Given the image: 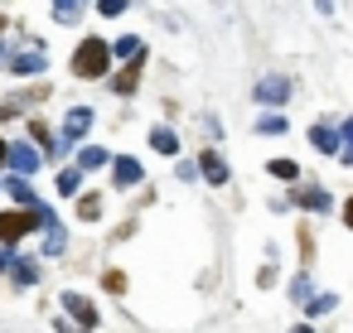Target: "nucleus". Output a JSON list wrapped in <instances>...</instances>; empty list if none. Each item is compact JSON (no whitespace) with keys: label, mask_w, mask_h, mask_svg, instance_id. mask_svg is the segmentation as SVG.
<instances>
[{"label":"nucleus","mask_w":353,"mask_h":333,"mask_svg":"<svg viewBox=\"0 0 353 333\" xmlns=\"http://www.w3.org/2000/svg\"><path fill=\"white\" fill-rule=\"evenodd\" d=\"M78 189H83V169H63V174H59V193H68V198H73Z\"/></svg>","instance_id":"412c9836"},{"label":"nucleus","mask_w":353,"mask_h":333,"mask_svg":"<svg viewBox=\"0 0 353 333\" xmlns=\"http://www.w3.org/2000/svg\"><path fill=\"white\" fill-rule=\"evenodd\" d=\"M10 193H15V203H25V208H34V203H39V198H34V184H30V179H20V174L10 179Z\"/></svg>","instance_id":"a211bd4d"},{"label":"nucleus","mask_w":353,"mask_h":333,"mask_svg":"<svg viewBox=\"0 0 353 333\" xmlns=\"http://www.w3.org/2000/svg\"><path fill=\"white\" fill-rule=\"evenodd\" d=\"M343 140H348V150H353V116L343 121Z\"/></svg>","instance_id":"cd10ccee"},{"label":"nucleus","mask_w":353,"mask_h":333,"mask_svg":"<svg viewBox=\"0 0 353 333\" xmlns=\"http://www.w3.org/2000/svg\"><path fill=\"white\" fill-rule=\"evenodd\" d=\"M261 107H285V97H290V83L281 78V73H271V78H261L256 83V92H252Z\"/></svg>","instance_id":"7ed1b4c3"},{"label":"nucleus","mask_w":353,"mask_h":333,"mask_svg":"<svg viewBox=\"0 0 353 333\" xmlns=\"http://www.w3.org/2000/svg\"><path fill=\"white\" fill-rule=\"evenodd\" d=\"M102 164H112V155L102 145H83L78 150V169H102Z\"/></svg>","instance_id":"2eb2a0df"},{"label":"nucleus","mask_w":353,"mask_h":333,"mask_svg":"<svg viewBox=\"0 0 353 333\" xmlns=\"http://www.w3.org/2000/svg\"><path fill=\"white\" fill-rule=\"evenodd\" d=\"M305 294H310V280L295 275V280H290V299H305Z\"/></svg>","instance_id":"a878e982"},{"label":"nucleus","mask_w":353,"mask_h":333,"mask_svg":"<svg viewBox=\"0 0 353 333\" xmlns=\"http://www.w3.org/2000/svg\"><path fill=\"white\" fill-rule=\"evenodd\" d=\"M256 131H261V136H281V131H285V116H261Z\"/></svg>","instance_id":"5701e85b"},{"label":"nucleus","mask_w":353,"mask_h":333,"mask_svg":"<svg viewBox=\"0 0 353 333\" xmlns=\"http://www.w3.org/2000/svg\"><path fill=\"white\" fill-rule=\"evenodd\" d=\"M324 309H334V294H329V290H319V294L310 299V314H324Z\"/></svg>","instance_id":"393cba45"},{"label":"nucleus","mask_w":353,"mask_h":333,"mask_svg":"<svg viewBox=\"0 0 353 333\" xmlns=\"http://www.w3.org/2000/svg\"><path fill=\"white\" fill-rule=\"evenodd\" d=\"M63 241H68V232H63V222L54 217V222L44 227V256H59V251H63Z\"/></svg>","instance_id":"dca6fc26"},{"label":"nucleus","mask_w":353,"mask_h":333,"mask_svg":"<svg viewBox=\"0 0 353 333\" xmlns=\"http://www.w3.org/2000/svg\"><path fill=\"white\" fill-rule=\"evenodd\" d=\"M6 160H10V169H15L20 179H30V174L44 164V150H34V145H10V150H6Z\"/></svg>","instance_id":"20e7f679"},{"label":"nucleus","mask_w":353,"mask_h":333,"mask_svg":"<svg viewBox=\"0 0 353 333\" xmlns=\"http://www.w3.org/2000/svg\"><path fill=\"white\" fill-rule=\"evenodd\" d=\"M63 309H68V314H73V319H78V323H83L88 333L97 328V309H92V304H88V299H83L78 290H68V294H63Z\"/></svg>","instance_id":"0eeeda50"},{"label":"nucleus","mask_w":353,"mask_h":333,"mask_svg":"<svg viewBox=\"0 0 353 333\" xmlns=\"http://www.w3.org/2000/svg\"><path fill=\"white\" fill-rule=\"evenodd\" d=\"M112 68V44L107 39H83L78 54H73V73L78 78H107Z\"/></svg>","instance_id":"f257e3e1"},{"label":"nucleus","mask_w":353,"mask_h":333,"mask_svg":"<svg viewBox=\"0 0 353 333\" xmlns=\"http://www.w3.org/2000/svg\"><path fill=\"white\" fill-rule=\"evenodd\" d=\"M10 266H15V251H10V246H0V275H10Z\"/></svg>","instance_id":"bb28decb"},{"label":"nucleus","mask_w":353,"mask_h":333,"mask_svg":"<svg viewBox=\"0 0 353 333\" xmlns=\"http://www.w3.org/2000/svg\"><path fill=\"white\" fill-rule=\"evenodd\" d=\"M266 169H271L276 179H285V184H295V179H300V164H295V160H271Z\"/></svg>","instance_id":"aec40b11"},{"label":"nucleus","mask_w":353,"mask_h":333,"mask_svg":"<svg viewBox=\"0 0 353 333\" xmlns=\"http://www.w3.org/2000/svg\"><path fill=\"white\" fill-rule=\"evenodd\" d=\"M54 20L73 25V20H83V6H78V0H73V6H68V0H59V6H54Z\"/></svg>","instance_id":"4be33fe9"},{"label":"nucleus","mask_w":353,"mask_h":333,"mask_svg":"<svg viewBox=\"0 0 353 333\" xmlns=\"http://www.w3.org/2000/svg\"><path fill=\"white\" fill-rule=\"evenodd\" d=\"M310 145H314L319 155H339V131L319 121V126H310Z\"/></svg>","instance_id":"9b49d317"},{"label":"nucleus","mask_w":353,"mask_h":333,"mask_svg":"<svg viewBox=\"0 0 353 333\" xmlns=\"http://www.w3.org/2000/svg\"><path fill=\"white\" fill-rule=\"evenodd\" d=\"M112 58H131V63H141V58H145V44H141L136 34H121V39L112 44Z\"/></svg>","instance_id":"f8f14e48"},{"label":"nucleus","mask_w":353,"mask_h":333,"mask_svg":"<svg viewBox=\"0 0 353 333\" xmlns=\"http://www.w3.org/2000/svg\"><path fill=\"white\" fill-rule=\"evenodd\" d=\"M34 227H39V222H34V213H30V208H20V213H0V241H6V246H10V241H20V237H25V232H34Z\"/></svg>","instance_id":"f03ea898"},{"label":"nucleus","mask_w":353,"mask_h":333,"mask_svg":"<svg viewBox=\"0 0 353 333\" xmlns=\"http://www.w3.org/2000/svg\"><path fill=\"white\" fill-rule=\"evenodd\" d=\"M343 222H348V227H353V198H348V203H343Z\"/></svg>","instance_id":"c85d7f7f"},{"label":"nucleus","mask_w":353,"mask_h":333,"mask_svg":"<svg viewBox=\"0 0 353 333\" xmlns=\"http://www.w3.org/2000/svg\"><path fill=\"white\" fill-rule=\"evenodd\" d=\"M88 126H92V111H88V107H73V111L63 116V145L83 140V136H88Z\"/></svg>","instance_id":"423d86ee"},{"label":"nucleus","mask_w":353,"mask_h":333,"mask_svg":"<svg viewBox=\"0 0 353 333\" xmlns=\"http://www.w3.org/2000/svg\"><path fill=\"white\" fill-rule=\"evenodd\" d=\"M10 280H15V285H34V280H39V266H34V261H25V256H15Z\"/></svg>","instance_id":"f3484780"},{"label":"nucleus","mask_w":353,"mask_h":333,"mask_svg":"<svg viewBox=\"0 0 353 333\" xmlns=\"http://www.w3.org/2000/svg\"><path fill=\"white\" fill-rule=\"evenodd\" d=\"M199 174H203L208 184H228V164H223V155H218V150H203V155H199Z\"/></svg>","instance_id":"6e6552de"},{"label":"nucleus","mask_w":353,"mask_h":333,"mask_svg":"<svg viewBox=\"0 0 353 333\" xmlns=\"http://www.w3.org/2000/svg\"><path fill=\"white\" fill-rule=\"evenodd\" d=\"M290 333H314V328H310V323H295V328H290Z\"/></svg>","instance_id":"c756f323"},{"label":"nucleus","mask_w":353,"mask_h":333,"mask_svg":"<svg viewBox=\"0 0 353 333\" xmlns=\"http://www.w3.org/2000/svg\"><path fill=\"white\" fill-rule=\"evenodd\" d=\"M102 285H107L112 294H121V290H126V275H121V270H107V275H102Z\"/></svg>","instance_id":"b1692460"},{"label":"nucleus","mask_w":353,"mask_h":333,"mask_svg":"<svg viewBox=\"0 0 353 333\" xmlns=\"http://www.w3.org/2000/svg\"><path fill=\"white\" fill-rule=\"evenodd\" d=\"M150 145H155L160 155H179V136H174L170 126H155V131H150Z\"/></svg>","instance_id":"4468645a"},{"label":"nucleus","mask_w":353,"mask_h":333,"mask_svg":"<svg viewBox=\"0 0 353 333\" xmlns=\"http://www.w3.org/2000/svg\"><path fill=\"white\" fill-rule=\"evenodd\" d=\"M10 73H20V78L44 73V49H25V54H15V58H10Z\"/></svg>","instance_id":"9d476101"},{"label":"nucleus","mask_w":353,"mask_h":333,"mask_svg":"<svg viewBox=\"0 0 353 333\" xmlns=\"http://www.w3.org/2000/svg\"><path fill=\"white\" fill-rule=\"evenodd\" d=\"M141 179H145L141 160H131V155H117V160H112V184H117V189H136Z\"/></svg>","instance_id":"39448f33"},{"label":"nucleus","mask_w":353,"mask_h":333,"mask_svg":"<svg viewBox=\"0 0 353 333\" xmlns=\"http://www.w3.org/2000/svg\"><path fill=\"white\" fill-rule=\"evenodd\" d=\"M0 25H6V20H0Z\"/></svg>","instance_id":"2f4dec72"},{"label":"nucleus","mask_w":353,"mask_h":333,"mask_svg":"<svg viewBox=\"0 0 353 333\" xmlns=\"http://www.w3.org/2000/svg\"><path fill=\"white\" fill-rule=\"evenodd\" d=\"M136 83H141V63H126L117 78H112V92H121V97H131L136 92Z\"/></svg>","instance_id":"ddd939ff"},{"label":"nucleus","mask_w":353,"mask_h":333,"mask_svg":"<svg viewBox=\"0 0 353 333\" xmlns=\"http://www.w3.org/2000/svg\"><path fill=\"white\" fill-rule=\"evenodd\" d=\"M0 63H6V44H0Z\"/></svg>","instance_id":"7c9ffc66"},{"label":"nucleus","mask_w":353,"mask_h":333,"mask_svg":"<svg viewBox=\"0 0 353 333\" xmlns=\"http://www.w3.org/2000/svg\"><path fill=\"white\" fill-rule=\"evenodd\" d=\"M295 203H300V208H310V213H329V189L305 184V189H295Z\"/></svg>","instance_id":"1a4fd4ad"},{"label":"nucleus","mask_w":353,"mask_h":333,"mask_svg":"<svg viewBox=\"0 0 353 333\" xmlns=\"http://www.w3.org/2000/svg\"><path fill=\"white\" fill-rule=\"evenodd\" d=\"M78 217H83V222H97V217H102V198H97V193H83V198H78Z\"/></svg>","instance_id":"6ab92c4d"}]
</instances>
